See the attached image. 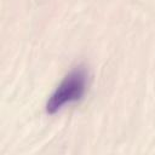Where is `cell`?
Segmentation results:
<instances>
[{"instance_id": "obj_1", "label": "cell", "mask_w": 155, "mask_h": 155, "mask_svg": "<svg viewBox=\"0 0 155 155\" xmlns=\"http://www.w3.org/2000/svg\"><path fill=\"white\" fill-rule=\"evenodd\" d=\"M86 90V73L82 67L74 69L69 73L56 91L52 93L46 104V110L48 114H54L64 104L70 102H76L82 98Z\"/></svg>"}]
</instances>
